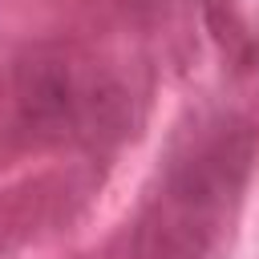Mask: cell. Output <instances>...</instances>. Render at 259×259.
Here are the masks:
<instances>
[{
  "label": "cell",
  "instance_id": "3",
  "mask_svg": "<svg viewBox=\"0 0 259 259\" xmlns=\"http://www.w3.org/2000/svg\"><path fill=\"white\" fill-rule=\"evenodd\" d=\"M202 16L210 24V36L219 40V49L235 61V65H251L255 57V36L247 32V20L239 12V0H198Z\"/></svg>",
  "mask_w": 259,
  "mask_h": 259
},
{
  "label": "cell",
  "instance_id": "2",
  "mask_svg": "<svg viewBox=\"0 0 259 259\" xmlns=\"http://www.w3.org/2000/svg\"><path fill=\"white\" fill-rule=\"evenodd\" d=\"M20 121L53 142H101L125 130L130 93L121 81L69 45H45L16 65Z\"/></svg>",
  "mask_w": 259,
  "mask_h": 259
},
{
  "label": "cell",
  "instance_id": "1",
  "mask_svg": "<svg viewBox=\"0 0 259 259\" xmlns=\"http://www.w3.org/2000/svg\"><path fill=\"white\" fill-rule=\"evenodd\" d=\"M255 162V130L247 121L206 125L166 170L142 231L138 259H202L219 239Z\"/></svg>",
  "mask_w": 259,
  "mask_h": 259
}]
</instances>
